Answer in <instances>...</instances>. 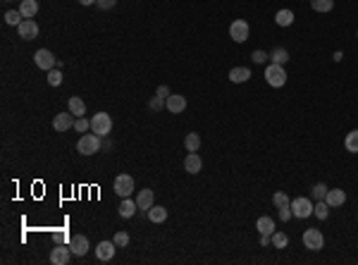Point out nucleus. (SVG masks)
Returning a JSON list of instances; mask_svg holds the SVG:
<instances>
[{"label": "nucleus", "mask_w": 358, "mask_h": 265, "mask_svg": "<svg viewBox=\"0 0 358 265\" xmlns=\"http://www.w3.org/2000/svg\"><path fill=\"white\" fill-rule=\"evenodd\" d=\"M48 84H50V86H60V84H63V72H60V70H50V72H48Z\"/></svg>", "instance_id": "35"}, {"label": "nucleus", "mask_w": 358, "mask_h": 265, "mask_svg": "<svg viewBox=\"0 0 358 265\" xmlns=\"http://www.w3.org/2000/svg\"><path fill=\"white\" fill-rule=\"evenodd\" d=\"M311 8L315 10V12H332L335 0H311Z\"/></svg>", "instance_id": "28"}, {"label": "nucleus", "mask_w": 358, "mask_h": 265, "mask_svg": "<svg viewBox=\"0 0 358 265\" xmlns=\"http://www.w3.org/2000/svg\"><path fill=\"white\" fill-rule=\"evenodd\" d=\"M325 201L330 208H339V205L346 203V191H342V189H330L325 196Z\"/></svg>", "instance_id": "17"}, {"label": "nucleus", "mask_w": 358, "mask_h": 265, "mask_svg": "<svg viewBox=\"0 0 358 265\" xmlns=\"http://www.w3.org/2000/svg\"><path fill=\"white\" fill-rule=\"evenodd\" d=\"M356 36H358V32H356Z\"/></svg>", "instance_id": "44"}, {"label": "nucleus", "mask_w": 358, "mask_h": 265, "mask_svg": "<svg viewBox=\"0 0 358 265\" xmlns=\"http://www.w3.org/2000/svg\"><path fill=\"white\" fill-rule=\"evenodd\" d=\"M148 108L153 110V112L163 110L165 108V98H160V96H153V98H151V103H148Z\"/></svg>", "instance_id": "36"}, {"label": "nucleus", "mask_w": 358, "mask_h": 265, "mask_svg": "<svg viewBox=\"0 0 358 265\" xmlns=\"http://www.w3.org/2000/svg\"><path fill=\"white\" fill-rule=\"evenodd\" d=\"M72 112H57L53 117V129L55 132H67V129H74V120H72Z\"/></svg>", "instance_id": "12"}, {"label": "nucleus", "mask_w": 358, "mask_h": 265, "mask_svg": "<svg viewBox=\"0 0 358 265\" xmlns=\"http://www.w3.org/2000/svg\"><path fill=\"white\" fill-rule=\"evenodd\" d=\"M265 81L273 86V89H282L287 84V72H284V65H275L270 63L265 67Z\"/></svg>", "instance_id": "1"}, {"label": "nucleus", "mask_w": 358, "mask_h": 265, "mask_svg": "<svg viewBox=\"0 0 358 265\" xmlns=\"http://www.w3.org/2000/svg\"><path fill=\"white\" fill-rule=\"evenodd\" d=\"M17 34H19V39L24 41H32L39 36V24H36V19H24L19 26H17Z\"/></svg>", "instance_id": "10"}, {"label": "nucleus", "mask_w": 358, "mask_h": 265, "mask_svg": "<svg viewBox=\"0 0 358 265\" xmlns=\"http://www.w3.org/2000/svg\"><path fill=\"white\" fill-rule=\"evenodd\" d=\"M165 108H167V112H172V115H179V112L187 110V98L179 94H170L165 98Z\"/></svg>", "instance_id": "9"}, {"label": "nucleus", "mask_w": 358, "mask_h": 265, "mask_svg": "<svg viewBox=\"0 0 358 265\" xmlns=\"http://www.w3.org/2000/svg\"><path fill=\"white\" fill-rule=\"evenodd\" d=\"M5 3H10V0H5Z\"/></svg>", "instance_id": "43"}, {"label": "nucleus", "mask_w": 358, "mask_h": 265, "mask_svg": "<svg viewBox=\"0 0 358 265\" xmlns=\"http://www.w3.org/2000/svg\"><path fill=\"white\" fill-rule=\"evenodd\" d=\"M115 249H117L115 242H101L96 246V258H98V260H112Z\"/></svg>", "instance_id": "15"}, {"label": "nucleus", "mask_w": 358, "mask_h": 265, "mask_svg": "<svg viewBox=\"0 0 358 265\" xmlns=\"http://www.w3.org/2000/svg\"><path fill=\"white\" fill-rule=\"evenodd\" d=\"M291 213H294V218L299 220H306L313 215V203L311 198H304V196H299V198H291Z\"/></svg>", "instance_id": "5"}, {"label": "nucleus", "mask_w": 358, "mask_h": 265, "mask_svg": "<svg viewBox=\"0 0 358 265\" xmlns=\"http://www.w3.org/2000/svg\"><path fill=\"white\" fill-rule=\"evenodd\" d=\"M304 246L308 251H320L322 246H325V237H322V232L315 229V227H308V229L304 232Z\"/></svg>", "instance_id": "7"}, {"label": "nucleus", "mask_w": 358, "mask_h": 265, "mask_svg": "<svg viewBox=\"0 0 358 265\" xmlns=\"http://www.w3.org/2000/svg\"><path fill=\"white\" fill-rule=\"evenodd\" d=\"M203 167V158L198 156V153H187V158H184V170L189 172V174H198Z\"/></svg>", "instance_id": "16"}, {"label": "nucleus", "mask_w": 358, "mask_h": 265, "mask_svg": "<svg viewBox=\"0 0 358 265\" xmlns=\"http://www.w3.org/2000/svg\"><path fill=\"white\" fill-rule=\"evenodd\" d=\"M70 256H72L70 246L57 244V246H53V251H50V263H53V265H67V263H70Z\"/></svg>", "instance_id": "11"}, {"label": "nucleus", "mask_w": 358, "mask_h": 265, "mask_svg": "<svg viewBox=\"0 0 358 265\" xmlns=\"http://www.w3.org/2000/svg\"><path fill=\"white\" fill-rule=\"evenodd\" d=\"M117 211H120V215H122V218H134V215H136V211H139V205H136V201H132V198H122V203H120V208H117Z\"/></svg>", "instance_id": "20"}, {"label": "nucleus", "mask_w": 358, "mask_h": 265, "mask_svg": "<svg viewBox=\"0 0 358 265\" xmlns=\"http://www.w3.org/2000/svg\"><path fill=\"white\" fill-rule=\"evenodd\" d=\"M81 5H96V0H79Z\"/></svg>", "instance_id": "42"}, {"label": "nucleus", "mask_w": 358, "mask_h": 265, "mask_svg": "<svg viewBox=\"0 0 358 265\" xmlns=\"http://www.w3.org/2000/svg\"><path fill=\"white\" fill-rule=\"evenodd\" d=\"M294 10H289V8H284V10H280L277 15H275V24L277 26H291L294 24Z\"/></svg>", "instance_id": "21"}, {"label": "nucleus", "mask_w": 358, "mask_h": 265, "mask_svg": "<svg viewBox=\"0 0 358 265\" xmlns=\"http://www.w3.org/2000/svg\"><path fill=\"white\" fill-rule=\"evenodd\" d=\"M270 60H273L275 65H284L289 60V53L284 50V48H275L273 53H270Z\"/></svg>", "instance_id": "31"}, {"label": "nucleus", "mask_w": 358, "mask_h": 265, "mask_svg": "<svg viewBox=\"0 0 358 265\" xmlns=\"http://www.w3.org/2000/svg\"><path fill=\"white\" fill-rule=\"evenodd\" d=\"M289 203H291V198L287 196V191H275V196H273V205L280 211V208H287Z\"/></svg>", "instance_id": "29"}, {"label": "nucleus", "mask_w": 358, "mask_h": 265, "mask_svg": "<svg viewBox=\"0 0 358 265\" xmlns=\"http://www.w3.org/2000/svg\"><path fill=\"white\" fill-rule=\"evenodd\" d=\"M136 205H139V211L148 213L153 205H156V194H153L151 189H143V191H139V196H136Z\"/></svg>", "instance_id": "13"}, {"label": "nucleus", "mask_w": 358, "mask_h": 265, "mask_svg": "<svg viewBox=\"0 0 358 265\" xmlns=\"http://www.w3.org/2000/svg\"><path fill=\"white\" fill-rule=\"evenodd\" d=\"M70 249L74 256H86V251H88V239H86L84 234H74L70 239Z\"/></svg>", "instance_id": "14"}, {"label": "nucleus", "mask_w": 358, "mask_h": 265, "mask_svg": "<svg viewBox=\"0 0 358 265\" xmlns=\"http://www.w3.org/2000/svg\"><path fill=\"white\" fill-rule=\"evenodd\" d=\"M110 129H112V117L108 112H96L91 117V132L98 134V136H108Z\"/></svg>", "instance_id": "4"}, {"label": "nucleus", "mask_w": 358, "mask_h": 265, "mask_svg": "<svg viewBox=\"0 0 358 265\" xmlns=\"http://www.w3.org/2000/svg\"><path fill=\"white\" fill-rule=\"evenodd\" d=\"M327 191H330V189H327V184H322V182H320V184H315V187L311 189V194H313V198H315V201H325Z\"/></svg>", "instance_id": "33"}, {"label": "nucleus", "mask_w": 358, "mask_h": 265, "mask_svg": "<svg viewBox=\"0 0 358 265\" xmlns=\"http://www.w3.org/2000/svg\"><path fill=\"white\" fill-rule=\"evenodd\" d=\"M112 242H115L117 246H120V249H122V246H127V244H129V234H127V232H117V234H115V239H112Z\"/></svg>", "instance_id": "38"}, {"label": "nucleus", "mask_w": 358, "mask_h": 265, "mask_svg": "<svg viewBox=\"0 0 358 265\" xmlns=\"http://www.w3.org/2000/svg\"><path fill=\"white\" fill-rule=\"evenodd\" d=\"M330 205H327V201H315V205H313V215L318 220H327L330 218Z\"/></svg>", "instance_id": "26"}, {"label": "nucleus", "mask_w": 358, "mask_h": 265, "mask_svg": "<svg viewBox=\"0 0 358 265\" xmlns=\"http://www.w3.org/2000/svg\"><path fill=\"white\" fill-rule=\"evenodd\" d=\"M156 96H160V98H167V96H170V89H167L165 84H160V86H158V91H156Z\"/></svg>", "instance_id": "41"}, {"label": "nucleus", "mask_w": 358, "mask_h": 265, "mask_svg": "<svg viewBox=\"0 0 358 265\" xmlns=\"http://www.w3.org/2000/svg\"><path fill=\"white\" fill-rule=\"evenodd\" d=\"M146 215H148V220H151V222L160 225V222H165V220H167V208H163V205H153V208H151Z\"/></svg>", "instance_id": "23"}, {"label": "nucleus", "mask_w": 358, "mask_h": 265, "mask_svg": "<svg viewBox=\"0 0 358 265\" xmlns=\"http://www.w3.org/2000/svg\"><path fill=\"white\" fill-rule=\"evenodd\" d=\"M88 129H91V122H88V120H84V117H77V120H74V132L86 134Z\"/></svg>", "instance_id": "34"}, {"label": "nucleus", "mask_w": 358, "mask_h": 265, "mask_svg": "<svg viewBox=\"0 0 358 265\" xmlns=\"http://www.w3.org/2000/svg\"><path fill=\"white\" fill-rule=\"evenodd\" d=\"M22 22H24V15L19 12V10H10V12H5V24H10V26H19Z\"/></svg>", "instance_id": "30"}, {"label": "nucleus", "mask_w": 358, "mask_h": 265, "mask_svg": "<svg viewBox=\"0 0 358 265\" xmlns=\"http://www.w3.org/2000/svg\"><path fill=\"white\" fill-rule=\"evenodd\" d=\"M249 79H251L249 67H232V70H229V81H232V84H246Z\"/></svg>", "instance_id": "18"}, {"label": "nucleus", "mask_w": 358, "mask_h": 265, "mask_svg": "<svg viewBox=\"0 0 358 265\" xmlns=\"http://www.w3.org/2000/svg\"><path fill=\"white\" fill-rule=\"evenodd\" d=\"M19 12L24 15V19H34L39 15V0H22L19 3Z\"/></svg>", "instance_id": "19"}, {"label": "nucleus", "mask_w": 358, "mask_h": 265, "mask_svg": "<svg viewBox=\"0 0 358 265\" xmlns=\"http://www.w3.org/2000/svg\"><path fill=\"white\" fill-rule=\"evenodd\" d=\"M280 218H282V222H289V220L294 218V213H291V205H287V208H280Z\"/></svg>", "instance_id": "39"}, {"label": "nucleus", "mask_w": 358, "mask_h": 265, "mask_svg": "<svg viewBox=\"0 0 358 265\" xmlns=\"http://www.w3.org/2000/svg\"><path fill=\"white\" fill-rule=\"evenodd\" d=\"M256 227H258V232H260V234H267V237H273V232H275V220L267 218V215H263V218H258Z\"/></svg>", "instance_id": "24"}, {"label": "nucleus", "mask_w": 358, "mask_h": 265, "mask_svg": "<svg viewBox=\"0 0 358 265\" xmlns=\"http://www.w3.org/2000/svg\"><path fill=\"white\" fill-rule=\"evenodd\" d=\"M115 3L117 0H96V5L101 10H110V8H115Z\"/></svg>", "instance_id": "40"}, {"label": "nucleus", "mask_w": 358, "mask_h": 265, "mask_svg": "<svg viewBox=\"0 0 358 265\" xmlns=\"http://www.w3.org/2000/svg\"><path fill=\"white\" fill-rule=\"evenodd\" d=\"M34 63H36V67L39 70H55L57 67V60H55V55L48 50V48H41V50H36V55H34Z\"/></svg>", "instance_id": "8"}, {"label": "nucleus", "mask_w": 358, "mask_h": 265, "mask_svg": "<svg viewBox=\"0 0 358 265\" xmlns=\"http://www.w3.org/2000/svg\"><path fill=\"white\" fill-rule=\"evenodd\" d=\"M184 149H187V153H198V149H201V136L196 132L187 134V136H184Z\"/></svg>", "instance_id": "22"}, {"label": "nucleus", "mask_w": 358, "mask_h": 265, "mask_svg": "<svg viewBox=\"0 0 358 265\" xmlns=\"http://www.w3.org/2000/svg\"><path fill=\"white\" fill-rule=\"evenodd\" d=\"M251 36V26L246 19H234L232 24H229V39L234 41V43H246Z\"/></svg>", "instance_id": "3"}, {"label": "nucleus", "mask_w": 358, "mask_h": 265, "mask_svg": "<svg viewBox=\"0 0 358 265\" xmlns=\"http://www.w3.org/2000/svg\"><path fill=\"white\" fill-rule=\"evenodd\" d=\"M267 57H270V55L265 53V50H253V55H251V60H253V63H256V65L267 63Z\"/></svg>", "instance_id": "37"}, {"label": "nucleus", "mask_w": 358, "mask_h": 265, "mask_svg": "<svg viewBox=\"0 0 358 265\" xmlns=\"http://www.w3.org/2000/svg\"><path fill=\"white\" fill-rule=\"evenodd\" d=\"M70 112L74 117H84L86 115V103L79 98V96H72L70 98Z\"/></svg>", "instance_id": "25"}, {"label": "nucleus", "mask_w": 358, "mask_h": 265, "mask_svg": "<svg viewBox=\"0 0 358 265\" xmlns=\"http://www.w3.org/2000/svg\"><path fill=\"white\" fill-rule=\"evenodd\" d=\"M98 151H101V136L98 134H84L77 141V153H81V156H94Z\"/></svg>", "instance_id": "2"}, {"label": "nucleus", "mask_w": 358, "mask_h": 265, "mask_svg": "<svg viewBox=\"0 0 358 265\" xmlns=\"http://www.w3.org/2000/svg\"><path fill=\"white\" fill-rule=\"evenodd\" d=\"M344 146H346V151H349V153H358V129H353V132L346 134Z\"/></svg>", "instance_id": "27"}, {"label": "nucleus", "mask_w": 358, "mask_h": 265, "mask_svg": "<svg viewBox=\"0 0 358 265\" xmlns=\"http://www.w3.org/2000/svg\"><path fill=\"white\" fill-rule=\"evenodd\" d=\"M112 189H115V194L120 196V198H129L134 191V177L132 174H117Z\"/></svg>", "instance_id": "6"}, {"label": "nucleus", "mask_w": 358, "mask_h": 265, "mask_svg": "<svg viewBox=\"0 0 358 265\" xmlns=\"http://www.w3.org/2000/svg\"><path fill=\"white\" fill-rule=\"evenodd\" d=\"M287 244H289L287 234L277 232V229H275V232H273V246H275V249H287Z\"/></svg>", "instance_id": "32"}]
</instances>
